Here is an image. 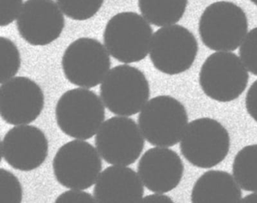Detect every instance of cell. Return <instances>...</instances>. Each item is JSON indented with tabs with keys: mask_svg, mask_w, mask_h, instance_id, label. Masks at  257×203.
Wrapping results in <instances>:
<instances>
[{
	"mask_svg": "<svg viewBox=\"0 0 257 203\" xmlns=\"http://www.w3.org/2000/svg\"><path fill=\"white\" fill-rule=\"evenodd\" d=\"M198 51V42L189 30L181 25H170L155 33L150 58L156 70L177 75L190 69Z\"/></svg>",
	"mask_w": 257,
	"mask_h": 203,
	"instance_id": "obj_8",
	"label": "cell"
},
{
	"mask_svg": "<svg viewBox=\"0 0 257 203\" xmlns=\"http://www.w3.org/2000/svg\"><path fill=\"white\" fill-rule=\"evenodd\" d=\"M138 171L149 190L165 193L178 186L183 178L184 165L174 150L166 147H153L140 159Z\"/></svg>",
	"mask_w": 257,
	"mask_h": 203,
	"instance_id": "obj_15",
	"label": "cell"
},
{
	"mask_svg": "<svg viewBox=\"0 0 257 203\" xmlns=\"http://www.w3.org/2000/svg\"><path fill=\"white\" fill-rule=\"evenodd\" d=\"M250 1L254 5L257 6V0H250Z\"/></svg>",
	"mask_w": 257,
	"mask_h": 203,
	"instance_id": "obj_29",
	"label": "cell"
},
{
	"mask_svg": "<svg viewBox=\"0 0 257 203\" xmlns=\"http://www.w3.org/2000/svg\"><path fill=\"white\" fill-rule=\"evenodd\" d=\"M186 108L169 95L151 99L138 117L139 127L145 139L153 146L170 147L181 141L188 126Z\"/></svg>",
	"mask_w": 257,
	"mask_h": 203,
	"instance_id": "obj_4",
	"label": "cell"
},
{
	"mask_svg": "<svg viewBox=\"0 0 257 203\" xmlns=\"http://www.w3.org/2000/svg\"><path fill=\"white\" fill-rule=\"evenodd\" d=\"M106 108L115 115H135L142 111L150 95L144 73L135 67L122 64L109 70L100 87Z\"/></svg>",
	"mask_w": 257,
	"mask_h": 203,
	"instance_id": "obj_5",
	"label": "cell"
},
{
	"mask_svg": "<svg viewBox=\"0 0 257 203\" xmlns=\"http://www.w3.org/2000/svg\"><path fill=\"white\" fill-rule=\"evenodd\" d=\"M239 55L248 71L257 76V28L251 30L242 42Z\"/></svg>",
	"mask_w": 257,
	"mask_h": 203,
	"instance_id": "obj_23",
	"label": "cell"
},
{
	"mask_svg": "<svg viewBox=\"0 0 257 203\" xmlns=\"http://www.w3.org/2000/svg\"><path fill=\"white\" fill-rule=\"evenodd\" d=\"M56 203H93L97 202L94 197L81 189L66 191L55 200Z\"/></svg>",
	"mask_w": 257,
	"mask_h": 203,
	"instance_id": "obj_25",
	"label": "cell"
},
{
	"mask_svg": "<svg viewBox=\"0 0 257 203\" xmlns=\"http://www.w3.org/2000/svg\"><path fill=\"white\" fill-rule=\"evenodd\" d=\"M248 80L244 64L232 52L212 54L200 70L199 84L204 94L222 103L238 98L246 89Z\"/></svg>",
	"mask_w": 257,
	"mask_h": 203,
	"instance_id": "obj_7",
	"label": "cell"
},
{
	"mask_svg": "<svg viewBox=\"0 0 257 203\" xmlns=\"http://www.w3.org/2000/svg\"><path fill=\"white\" fill-rule=\"evenodd\" d=\"M153 28L142 16L124 12L106 24L103 42L109 53L120 62L131 64L144 60L150 50Z\"/></svg>",
	"mask_w": 257,
	"mask_h": 203,
	"instance_id": "obj_3",
	"label": "cell"
},
{
	"mask_svg": "<svg viewBox=\"0 0 257 203\" xmlns=\"http://www.w3.org/2000/svg\"><path fill=\"white\" fill-rule=\"evenodd\" d=\"M110 66L107 49L99 40L88 37L73 42L62 58L66 79L82 88H94L103 82Z\"/></svg>",
	"mask_w": 257,
	"mask_h": 203,
	"instance_id": "obj_9",
	"label": "cell"
},
{
	"mask_svg": "<svg viewBox=\"0 0 257 203\" xmlns=\"http://www.w3.org/2000/svg\"><path fill=\"white\" fill-rule=\"evenodd\" d=\"M232 173L241 189L257 192V144L246 146L236 154Z\"/></svg>",
	"mask_w": 257,
	"mask_h": 203,
	"instance_id": "obj_19",
	"label": "cell"
},
{
	"mask_svg": "<svg viewBox=\"0 0 257 203\" xmlns=\"http://www.w3.org/2000/svg\"><path fill=\"white\" fill-rule=\"evenodd\" d=\"M180 147L183 157L194 166L213 168L222 162L229 152V134L213 119H197L186 127Z\"/></svg>",
	"mask_w": 257,
	"mask_h": 203,
	"instance_id": "obj_6",
	"label": "cell"
},
{
	"mask_svg": "<svg viewBox=\"0 0 257 203\" xmlns=\"http://www.w3.org/2000/svg\"><path fill=\"white\" fill-rule=\"evenodd\" d=\"M23 189L18 177L9 170L0 169V202L20 203Z\"/></svg>",
	"mask_w": 257,
	"mask_h": 203,
	"instance_id": "obj_22",
	"label": "cell"
},
{
	"mask_svg": "<svg viewBox=\"0 0 257 203\" xmlns=\"http://www.w3.org/2000/svg\"><path fill=\"white\" fill-rule=\"evenodd\" d=\"M40 85L25 76H18L0 87V114L10 125H28L35 121L44 108Z\"/></svg>",
	"mask_w": 257,
	"mask_h": 203,
	"instance_id": "obj_12",
	"label": "cell"
},
{
	"mask_svg": "<svg viewBox=\"0 0 257 203\" xmlns=\"http://www.w3.org/2000/svg\"><path fill=\"white\" fill-rule=\"evenodd\" d=\"M67 17L76 21H85L94 17L101 8L104 0H56Z\"/></svg>",
	"mask_w": 257,
	"mask_h": 203,
	"instance_id": "obj_21",
	"label": "cell"
},
{
	"mask_svg": "<svg viewBox=\"0 0 257 203\" xmlns=\"http://www.w3.org/2000/svg\"><path fill=\"white\" fill-rule=\"evenodd\" d=\"M95 145L105 162L127 166L138 160L145 141L135 120L114 117L104 122L99 129Z\"/></svg>",
	"mask_w": 257,
	"mask_h": 203,
	"instance_id": "obj_11",
	"label": "cell"
},
{
	"mask_svg": "<svg viewBox=\"0 0 257 203\" xmlns=\"http://www.w3.org/2000/svg\"><path fill=\"white\" fill-rule=\"evenodd\" d=\"M58 183L71 189H87L94 184L102 170L98 150L91 144L74 140L63 145L53 159Z\"/></svg>",
	"mask_w": 257,
	"mask_h": 203,
	"instance_id": "obj_10",
	"label": "cell"
},
{
	"mask_svg": "<svg viewBox=\"0 0 257 203\" xmlns=\"http://www.w3.org/2000/svg\"><path fill=\"white\" fill-rule=\"evenodd\" d=\"M57 124L65 135L88 140L97 133L105 120L103 102L96 93L84 88L62 94L55 108Z\"/></svg>",
	"mask_w": 257,
	"mask_h": 203,
	"instance_id": "obj_1",
	"label": "cell"
},
{
	"mask_svg": "<svg viewBox=\"0 0 257 203\" xmlns=\"http://www.w3.org/2000/svg\"><path fill=\"white\" fill-rule=\"evenodd\" d=\"M142 202L173 203L172 198L163 194H153L143 198Z\"/></svg>",
	"mask_w": 257,
	"mask_h": 203,
	"instance_id": "obj_27",
	"label": "cell"
},
{
	"mask_svg": "<svg viewBox=\"0 0 257 203\" xmlns=\"http://www.w3.org/2000/svg\"><path fill=\"white\" fill-rule=\"evenodd\" d=\"M23 0H0V26L6 27L19 17Z\"/></svg>",
	"mask_w": 257,
	"mask_h": 203,
	"instance_id": "obj_24",
	"label": "cell"
},
{
	"mask_svg": "<svg viewBox=\"0 0 257 203\" xmlns=\"http://www.w3.org/2000/svg\"><path fill=\"white\" fill-rule=\"evenodd\" d=\"M49 153V142L43 131L22 125L10 129L1 143V155L15 169L30 171L41 166Z\"/></svg>",
	"mask_w": 257,
	"mask_h": 203,
	"instance_id": "obj_14",
	"label": "cell"
},
{
	"mask_svg": "<svg viewBox=\"0 0 257 203\" xmlns=\"http://www.w3.org/2000/svg\"><path fill=\"white\" fill-rule=\"evenodd\" d=\"M0 83L4 84L17 74L20 70L22 60L16 45L11 40L4 37H0Z\"/></svg>",
	"mask_w": 257,
	"mask_h": 203,
	"instance_id": "obj_20",
	"label": "cell"
},
{
	"mask_svg": "<svg viewBox=\"0 0 257 203\" xmlns=\"http://www.w3.org/2000/svg\"><path fill=\"white\" fill-rule=\"evenodd\" d=\"M240 202L256 203L257 192H254L253 193L249 194V195H246L244 198H242Z\"/></svg>",
	"mask_w": 257,
	"mask_h": 203,
	"instance_id": "obj_28",
	"label": "cell"
},
{
	"mask_svg": "<svg viewBox=\"0 0 257 203\" xmlns=\"http://www.w3.org/2000/svg\"><path fill=\"white\" fill-rule=\"evenodd\" d=\"M245 106L248 114L257 123V79L248 89Z\"/></svg>",
	"mask_w": 257,
	"mask_h": 203,
	"instance_id": "obj_26",
	"label": "cell"
},
{
	"mask_svg": "<svg viewBox=\"0 0 257 203\" xmlns=\"http://www.w3.org/2000/svg\"><path fill=\"white\" fill-rule=\"evenodd\" d=\"M144 189L139 174L123 165H112L99 175L94 197L100 203L142 202Z\"/></svg>",
	"mask_w": 257,
	"mask_h": 203,
	"instance_id": "obj_16",
	"label": "cell"
},
{
	"mask_svg": "<svg viewBox=\"0 0 257 203\" xmlns=\"http://www.w3.org/2000/svg\"><path fill=\"white\" fill-rule=\"evenodd\" d=\"M248 21L240 7L228 1L210 4L204 10L198 23L201 41L217 52L235 51L244 40Z\"/></svg>",
	"mask_w": 257,
	"mask_h": 203,
	"instance_id": "obj_2",
	"label": "cell"
},
{
	"mask_svg": "<svg viewBox=\"0 0 257 203\" xmlns=\"http://www.w3.org/2000/svg\"><path fill=\"white\" fill-rule=\"evenodd\" d=\"M188 0H138L144 19L156 27L174 25L183 18Z\"/></svg>",
	"mask_w": 257,
	"mask_h": 203,
	"instance_id": "obj_18",
	"label": "cell"
},
{
	"mask_svg": "<svg viewBox=\"0 0 257 203\" xmlns=\"http://www.w3.org/2000/svg\"><path fill=\"white\" fill-rule=\"evenodd\" d=\"M18 31L31 46L50 44L62 34L65 19L54 0H27L17 19Z\"/></svg>",
	"mask_w": 257,
	"mask_h": 203,
	"instance_id": "obj_13",
	"label": "cell"
},
{
	"mask_svg": "<svg viewBox=\"0 0 257 203\" xmlns=\"http://www.w3.org/2000/svg\"><path fill=\"white\" fill-rule=\"evenodd\" d=\"M242 192L234 177L226 171L210 170L194 184L191 194L193 203L240 202Z\"/></svg>",
	"mask_w": 257,
	"mask_h": 203,
	"instance_id": "obj_17",
	"label": "cell"
}]
</instances>
